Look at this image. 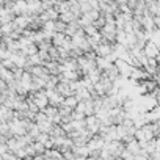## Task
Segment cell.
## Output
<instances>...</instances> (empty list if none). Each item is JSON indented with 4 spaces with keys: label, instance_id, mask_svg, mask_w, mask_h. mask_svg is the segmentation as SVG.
<instances>
[{
    "label": "cell",
    "instance_id": "277c9868",
    "mask_svg": "<svg viewBox=\"0 0 160 160\" xmlns=\"http://www.w3.org/2000/svg\"><path fill=\"white\" fill-rule=\"evenodd\" d=\"M104 144H105V140H104L101 135H93V137L90 138V141L87 143V146L90 148L91 154H93L94 151H101V149L104 148Z\"/></svg>",
    "mask_w": 160,
    "mask_h": 160
},
{
    "label": "cell",
    "instance_id": "9c48e42d",
    "mask_svg": "<svg viewBox=\"0 0 160 160\" xmlns=\"http://www.w3.org/2000/svg\"><path fill=\"white\" fill-rule=\"evenodd\" d=\"M149 96L155 99V104H157V105H160V87H158V88H157L152 94H149Z\"/></svg>",
    "mask_w": 160,
    "mask_h": 160
},
{
    "label": "cell",
    "instance_id": "8992f818",
    "mask_svg": "<svg viewBox=\"0 0 160 160\" xmlns=\"http://www.w3.org/2000/svg\"><path fill=\"white\" fill-rule=\"evenodd\" d=\"M78 99H77V96L75 94H71V96H66L64 99H63V104L61 105H64V107H69L71 110H74L77 105H78Z\"/></svg>",
    "mask_w": 160,
    "mask_h": 160
},
{
    "label": "cell",
    "instance_id": "6da1fadb",
    "mask_svg": "<svg viewBox=\"0 0 160 160\" xmlns=\"http://www.w3.org/2000/svg\"><path fill=\"white\" fill-rule=\"evenodd\" d=\"M113 64L116 66V69H118V72H119V75H121V77L129 78V75H130V72H132V69H133V66H132L130 63H127L126 60L118 58Z\"/></svg>",
    "mask_w": 160,
    "mask_h": 160
},
{
    "label": "cell",
    "instance_id": "7a4b0ae2",
    "mask_svg": "<svg viewBox=\"0 0 160 160\" xmlns=\"http://www.w3.org/2000/svg\"><path fill=\"white\" fill-rule=\"evenodd\" d=\"M85 124H87V130H88V132H91L93 135H98V133H99L101 121L98 119V116H96V115L85 116Z\"/></svg>",
    "mask_w": 160,
    "mask_h": 160
},
{
    "label": "cell",
    "instance_id": "5b68a950",
    "mask_svg": "<svg viewBox=\"0 0 160 160\" xmlns=\"http://www.w3.org/2000/svg\"><path fill=\"white\" fill-rule=\"evenodd\" d=\"M57 91H58L63 98L74 94V91H72V88H71L69 82H58V85H57Z\"/></svg>",
    "mask_w": 160,
    "mask_h": 160
},
{
    "label": "cell",
    "instance_id": "52a82bcc",
    "mask_svg": "<svg viewBox=\"0 0 160 160\" xmlns=\"http://www.w3.org/2000/svg\"><path fill=\"white\" fill-rule=\"evenodd\" d=\"M113 63H110L107 58H104V57H98L96 58V68L99 69V71H102V72H105L110 66H112Z\"/></svg>",
    "mask_w": 160,
    "mask_h": 160
},
{
    "label": "cell",
    "instance_id": "ba28073f",
    "mask_svg": "<svg viewBox=\"0 0 160 160\" xmlns=\"http://www.w3.org/2000/svg\"><path fill=\"white\" fill-rule=\"evenodd\" d=\"M64 39H66V35H63V33H55V35H53V46H55V47H61L63 42H64Z\"/></svg>",
    "mask_w": 160,
    "mask_h": 160
},
{
    "label": "cell",
    "instance_id": "3957f363",
    "mask_svg": "<svg viewBox=\"0 0 160 160\" xmlns=\"http://www.w3.org/2000/svg\"><path fill=\"white\" fill-rule=\"evenodd\" d=\"M143 53H144L148 58H160V50H158L157 44L152 42V41H148V42L144 44Z\"/></svg>",
    "mask_w": 160,
    "mask_h": 160
}]
</instances>
